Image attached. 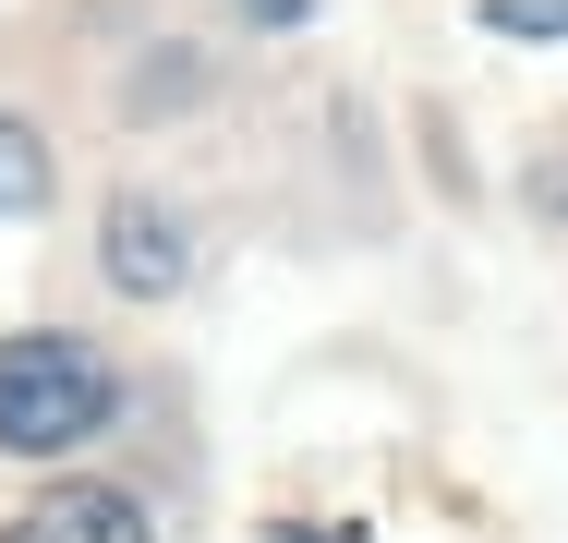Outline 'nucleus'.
Here are the masks:
<instances>
[{
	"mask_svg": "<svg viewBox=\"0 0 568 543\" xmlns=\"http://www.w3.org/2000/svg\"><path fill=\"white\" fill-rule=\"evenodd\" d=\"M121 375L85 350V338H61V326H37V338H0V447L12 459H61V447H85V434L110 423Z\"/></svg>",
	"mask_w": 568,
	"mask_h": 543,
	"instance_id": "obj_1",
	"label": "nucleus"
},
{
	"mask_svg": "<svg viewBox=\"0 0 568 543\" xmlns=\"http://www.w3.org/2000/svg\"><path fill=\"white\" fill-rule=\"evenodd\" d=\"M0 543H158V532H145V508L121 483H49Z\"/></svg>",
	"mask_w": 568,
	"mask_h": 543,
	"instance_id": "obj_2",
	"label": "nucleus"
},
{
	"mask_svg": "<svg viewBox=\"0 0 568 543\" xmlns=\"http://www.w3.org/2000/svg\"><path fill=\"white\" fill-rule=\"evenodd\" d=\"M182 266H194V254H182V217L145 206V194H121L110 206V278L133 303H158V290H182Z\"/></svg>",
	"mask_w": 568,
	"mask_h": 543,
	"instance_id": "obj_3",
	"label": "nucleus"
},
{
	"mask_svg": "<svg viewBox=\"0 0 568 543\" xmlns=\"http://www.w3.org/2000/svg\"><path fill=\"white\" fill-rule=\"evenodd\" d=\"M24 206H49V145L0 109V217H24Z\"/></svg>",
	"mask_w": 568,
	"mask_h": 543,
	"instance_id": "obj_4",
	"label": "nucleus"
},
{
	"mask_svg": "<svg viewBox=\"0 0 568 543\" xmlns=\"http://www.w3.org/2000/svg\"><path fill=\"white\" fill-rule=\"evenodd\" d=\"M496 37H568V0H484Z\"/></svg>",
	"mask_w": 568,
	"mask_h": 543,
	"instance_id": "obj_5",
	"label": "nucleus"
},
{
	"mask_svg": "<svg viewBox=\"0 0 568 543\" xmlns=\"http://www.w3.org/2000/svg\"><path fill=\"white\" fill-rule=\"evenodd\" d=\"M242 12H254V24H303L315 0H242Z\"/></svg>",
	"mask_w": 568,
	"mask_h": 543,
	"instance_id": "obj_6",
	"label": "nucleus"
},
{
	"mask_svg": "<svg viewBox=\"0 0 568 543\" xmlns=\"http://www.w3.org/2000/svg\"><path fill=\"white\" fill-rule=\"evenodd\" d=\"M278 543H351V532H303V520H291V532H278Z\"/></svg>",
	"mask_w": 568,
	"mask_h": 543,
	"instance_id": "obj_7",
	"label": "nucleus"
}]
</instances>
